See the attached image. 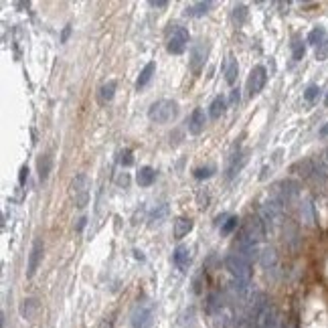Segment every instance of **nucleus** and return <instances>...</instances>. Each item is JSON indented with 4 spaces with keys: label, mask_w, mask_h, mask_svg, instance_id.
I'll list each match as a JSON object with an SVG mask.
<instances>
[{
    "label": "nucleus",
    "mask_w": 328,
    "mask_h": 328,
    "mask_svg": "<svg viewBox=\"0 0 328 328\" xmlns=\"http://www.w3.org/2000/svg\"><path fill=\"white\" fill-rule=\"evenodd\" d=\"M237 73H239V65H237V61L233 57H229L227 67H225V81H227L229 85H233L235 79H237Z\"/></svg>",
    "instance_id": "4be33fe9"
},
{
    "label": "nucleus",
    "mask_w": 328,
    "mask_h": 328,
    "mask_svg": "<svg viewBox=\"0 0 328 328\" xmlns=\"http://www.w3.org/2000/svg\"><path fill=\"white\" fill-rule=\"evenodd\" d=\"M116 87H118V83L114 81V79H109V81H106L104 85L99 87V99H101V101H109V99H114V95H116Z\"/></svg>",
    "instance_id": "6ab92c4d"
},
{
    "label": "nucleus",
    "mask_w": 328,
    "mask_h": 328,
    "mask_svg": "<svg viewBox=\"0 0 328 328\" xmlns=\"http://www.w3.org/2000/svg\"><path fill=\"white\" fill-rule=\"evenodd\" d=\"M320 136H328V124H324V126L320 128Z\"/></svg>",
    "instance_id": "58836bf2"
},
{
    "label": "nucleus",
    "mask_w": 328,
    "mask_h": 328,
    "mask_svg": "<svg viewBox=\"0 0 328 328\" xmlns=\"http://www.w3.org/2000/svg\"><path fill=\"white\" fill-rule=\"evenodd\" d=\"M221 308H223L221 294H211L209 300H207V312H209V314H215V312H221Z\"/></svg>",
    "instance_id": "b1692460"
},
{
    "label": "nucleus",
    "mask_w": 328,
    "mask_h": 328,
    "mask_svg": "<svg viewBox=\"0 0 328 328\" xmlns=\"http://www.w3.org/2000/svg\"><path fill=\"white\" fill-rule=\"evenodd\" d=\"M215 172V166H205V168H197L195 171V178H209L211 174Z\"/></svg>",
    "instance_id": "cd10ccee"
},
{
    "label": "nucleus",
    "mask_w": 328,
    "mask_h": 328,
    "mask_svg": "<svg viewBox=\"0 0 328 328\" xmlns=\"http://www.w3.org/2000/svg\"><path fill=\"white\" fill-rule=\"evenodd\" d=\"M239 99H241L239 89H233V92H231V104H233V106H237V104H239Z\"/></svg>",
    "instance_id": "473e14b6"
},
{
    "label": "nucleus",
    "mask_w": 328,
    "mask_h": 328,
    "mask_svg": "<svg viewBox=\"0 0 328 328\" xmlns=\"http://www.w3.org/2000/svg\"><path fill=\"white\" fill-rule=\"evenodd\" d=\"M172 259H174V264H176V267L180 271H187L188 266H190V250H188V247H185V245H178L176 250H174Z\"/></svg>",
    "instance_id": "f8f14e48"
},
{
    "label": "nucleus",
    "mask_w": 328,
    "mask_h": 328,
    "mask_svg": "<svg viewBox=\"0 0 328 328\" xmlns=\"http://www.w3.org/2000/svg\"><path fill=\"white\" fill-rule=\"evenodd\" d=\"M154 71H156V63H148V65H146L144 69H142V73H140V77H138V81H136V87L142 89V87L152 79Z\"/></svg>",
    "instance_id": "412c9836"
},
{
    "label": "nucleus",
    "mask_w": 328,
    "mask_h": 328,
    "mask_svg": "<svg viewBox=\"0 0 328 328\" xmlns=\"http://www.w3.org/2000/svg\"><path fill=\"white\" fill-rule=\"evenodd\" d=\"M266 79H267L266 67L255 65L253 69H251V73H250V77H247V94H250L251 97L255 94H259L264 89V85H266Z\"/></svg>",
    "instance_id": "6e6552de"
},
{
    "label": "nucleus",
    "mask_w": 328,
    "mask_h": 328,
    "mask_svg": "<svg viewBox=\"0 0 328 328\" xmlns=\"http://www.w3.org/2000/svg\"><path fill=\"white\" fill-rule=\"evenodd\" d=\"M152 320H154V312L150 304H138L132 312V328H152Z\"/></svg>",
    "instance_id": "423d86ee"
},
{
    "label": "nucleus",
    "mask_w": 328,
    "mask_h": 328,
    "mask_svg": "<svg viewBox=\"0 0 328 328\" xmlns=\"http://www.w3.org/2000/svg\"><path fill=\"white\" fill-rule=\"evenodd\" d=\"M89 187H92V183H89L87 174H77V176L71 180V185H69V197H71L73 205H75L77 209H83L87 203H89Z\"/></svg>",
    "instance_id": "f257e3e1"
},
{
    "label": "nucleus",
    "mask_w": 328,
    "mask_h": 328,
    "mask_svg": "<svg viewBox=\"0 0 328 328\" xmlns=\"http://www.w3.org/2000/svg\"><path fill=\"white\" fill-rule=\"evenodd\" d=\"M259 262H262V266L266 269H274L276 264H278V255L274 250H264L262 253H259Z\"/></svg>",
    "instance_id": "aec40b11"
},
{
    "label": "nucleus",
    "mask_w": 328,
    "mask_h": 328,
    "mask_svg": "<svg viewBox=\"0 0 328 328\" xmlns=\"http://www.w3.org/2000/svg\"><path fill=\"white\" fill-rule=\"evenodd\" d=\"M85 217H81V219H79V223H77V229H83V225H85Z\"/></svg>",
    "instance_id": "ea45409f"
},
{
    "label": "nucleus",
    "mask_w": 328,
    "mask_h": 328,
    "mask_svg": "<svg viewBox=\"0 0 328 328\" xmlns=\"http://www.w3.org/2000/svg\"><path fill=\"white\" fill-rule=\"evenodd\" d=\"M69 35H71V27H65V29H63V35H61V43H67Z\"/></svg>",
    "instance_id": "c9c22d12"
},
{
    "label": "nucleus",
    "mask_w": 328,
    "mask_h": 328,
    "mask_svg": "<svg viewBox=\"0 0 328 328\" xmlns=\"http://www.w3.org/2000/svg\"><path fill=\"white\" fill-rule=\"evenodd\" d=\"M318 95H320V87H318V85H310V87L306 89V94H304L306 101H314Z\"/></svg>",
    "instance_id": "c85d7f7f"
},
{
    "label": "nucleus",
    "mask_w": 328,
    "mask_h": 328,
    "mask_svg": "<svg viewBox=\"0 0 328 328\" xmlns=\"http://www.w3.org/2000/svg\"><path fill=\"white\" fill-rule=\"evenodd\" d=\"M225 267H227V271L233 276V280L250 281V278H251V266L239 253H231L227 259H225Z\"/></svg>",
    "instance_id": "7ed1b4c3"
},
{
    "label": "nucleus",
    "mask_w": 328,
    "mask_h": 328,
    "mask_svg": "<svg viewBox=\"0 0 328 328\" xmlns=\"http://www.w3.org/2000/svg\"><path fill=\"white\" fill-rule=\"evenodd\" d=\"M225 109H227V101H225L223 95H217L209 106V118L211 120H219L225 114Z\"/></svg>",
    "instance_id": "4468645a"
},
{
    "label": "nucleus",
    "mask_w": 328,
    "mask_h": 328,
    "mask_svg": "<svg viewBox=\"0 0 328 328\" xmlns=\"http://www.w3.org/2000/svg\"><path fill=\"white\" fill-rule=\"evenodd\" d=\"M37 312H39V300H35V298H27L25 302H22V306H20V314L25 316V318L32 320V318L37 316Z\"/></svg>",
    "instance_id": "f3484780"
},
{
    "label": "nucleus",
    "mask_w": 328,
    "mask_h": 328,
    "mask_svg": "<svg viewBox=\"0 0 328 328\" xmlns=\"http://www.w3.org/2000/svg\"><path fill=\"white\" fill-rule=\"evenodd\" d=\"M27 176H29V168H27V166H22V168H20V176H18V180H20V185H25V180H27Z\"/></svg>",
    "instance_id": "72a5a7b5"
},
{
    "label": "nucleus",
    "mask_w": 328,
    "mask_h": 328,
    "mask_svg": "<svg viewBox=\"0 0 328 328\" xmlns=\"http://www.w3.org/2000/svg\"><path fill=\"white\" fill-rule=\"evenodd\" d=\"M187 45H188V31L185 27H174L171 37H168V43H166L168 53H172V55L185 53Z\"/></svg>",
    "instance_id": "39448f33"
},
{
    "label": "nucleus",
    "mask_w": 328,
    "mask_h": 328,
    "mask_svg": "<svg viewBox=\"0 0 328 328\" xmlns=\"http://www.w3.org/2000/svg\"><path fill=\"white\" fill-rule=\"evenodd\" d=\"M193 229V221L187 217H178L174 219V237L176 239H183L185 235H188V231Z\"/></svg>",
    "instance_id": "2eb2a0df"
},
{
    "label": "nucleus",
    "mask_w": 328,
    "mask_h": 328,
    "mask_svg": "<svg viewBox=\"0 0 328 328\" xmlns=\"http://www.w3.org/2000/svg\"><path fill=\"white\" fill-rule=\"evenodd\" d=\"M178 114V106L176 101L172 99H160V101H154L148 109V118L156 124H166L171 122L174 116Z\"/></svg>",
    "instance_id": "f03ea898"
},
{
    "label": "nucleus",
    "mask_w": 328,
    "mask_h": 328,
    "mask_svg": "<svg viewBox=\"0 0 328 328\" xmlns=\"http://www.w3.org/2000/svg\"><path fill=\"white\" fill-rule=\"evenodd\" d=\"M120 162H122L124 166H132V164H134L132 152H130V150H124V152H122V158H120Z\"/></svg>",
    "instance_id": "7c9ffc66"
},
{
    "label": "nucleus",
    "mask_w": 328,
    "mask_h": 328,
    "mask_svg": "<svg viewBox=\"0 0 328 328\" xmlns=\"http://www.w3.org/2000/svg\"><path fill=\"white\" fill-rule=\"evenodd\" d=\"M51 168H53V156H51V154H43V156L39 158V162H37L39 178H41V180H47Z\"/></svg>",
    "instance_id": "dca6fc26"
},
{
    "label": "nucleus",
    "mask_w": 328,
    "mask_h": 328,
    "mask_svg": "<svg viewBox=\"0 0 328 328\" xmlns=\"http://www.w3.org/2000/svg\"><path fill=\"white\" fill-rule=\"evenodd\" d=\"M130 183V178H128V174H124V176H120V185H124V187H126Z\"/></svg>",
    "instance_id": "e433bc0d"
},
{
    "label": "nucleus",
    "mask_w": 328,
    "mask_h": 328,
    "mask_svg": "<svg viewBox=\"0 0 328 328\" xmlns=\"http://www.w3.org/2000/svg\"><path fill=\"white\" fill-rule=\"evenodd\" d=\"M154 178H156V172L150 166H142L138 171V174H136V180H138L140 187H150L154 183Z\"/></svg>",
    "instance_id": "a211bd4d"
},
{
    "label": "nucleus",
    "mask_w": 328,
    "mask_h": 328,
    "mask_svg": "<svg viewBox=\"0 0 328 328\" xmlns=\"http://www.w3.org/2000/svg\"><path fill=\"white\" fill-rule=\"evenodd\" d=\"M324 29L322 27H316V29H312L310 31V35H308V43L310 45H322L324 43Z\"/></svg>",
    "instance_id": "a878e982"
},
{
    "label": "nucleus",
    "mask_w": 328,
    "mask_h": 328,
    "mask_svg": "<svg viewBox=\"0 0 328 328\" xmlns=\"http://www.w3.org/2000/svg\"><path fill=\"white\" fill-rule=\"evenodd\" d=\"M245 18H247V6L237 4V6L233 8V20L237 22V25H243Z\"/></svg>",
    "instance_id": "bb28decb"
},
{
    "label": "nucleus",
    "mask_w": 328,
    "mask_h": 328,
    "mask_svg": "<svg viewBox=\"0 0 328 328\" xmlns=\"http://www.w3.org/2000/svg\"><path fill=\"white\" fill-rule=\"evenodd\" d=\"M150 6H154V8H166L168 2H164V0H152Z\"/></svg>",
    "instance_id": "f704fd0d"
},
{
    "label": "nucleus",
    "mask_w": 328,
    "mask_h": 328,
    "mask_svg": "<svg viewBox=\"0 0 328 328\" xmlns=\"http://www.w3.org/2000/svg\"><path fill=\"white\" fill-rule=\"evenodd\" d=\"M326 106H328V97H326Z\"/></svg>",
    "instance_id": "a19ab883"
},
{
    "label": "nucleus",
    "mask_w": 328,
    "mask_h": 328,
    "mask_svg": "<svg viewBox=\"0 0 328 328\" xmlns=\"http://www.w3.org/2000/svg\"><path fill=\"white\" fill-rule=\"evenodd\" d=\"M97 328H111V322L109 320H101V324Z\"/></svg>",
    "instance_id": "4c0bfd02"
},
{
    "label": "nucleus",
    "mask_w": 328,
    "mask_h": 328,
    "mask_svg": "<svg viewBox=\"0 0 328 328\" xmlns=\"http://www.w3.org/2000/svg\"><path fill=\"white\" fill-rule=\"evenodd\" d=\"M207 55H209V45L205 41L197 43L193 47V53H190V71H201V67L205 65L207 61Z\"/></svg>",
    "instance_id": "9d476101"
},
{
    "label": "nucleus",
    "mask_w": 328,
    "mask_h": 328,
    "mask_svg": "<svg viewBox=\"0 0 328 328\" xmlns=\"http://www.w3.org/2000/svg\"><path fill=\"white\" fill-rule=\"evenodd\" d=\"M245 162H247V154H245V152L233 154L231 160H229V166H227V178H233V176L245 166Z\"/></svg>",
    "instance_id": "ddd939ff"
},
{
    "label": "nucleus",
    "mask_w": 328,
    "mask_h": 328,
    "mask_svg": "<svg viewBox=\"0 0 328 328\" xmlns=\"http://www.w3.org/2000/svg\"><path fill=\"white\" fill-rule=\"evenodd\" d=\"M43 251H45V245H43V239L37 237L35 241H32V247H31V255H29V267H27V276L32 278L37 274V267L43 259Z\"/></svg>",
    "instance_id": "1a4fd4ad"
},
{
    "label": "nucleus",
    "mask_w": 328,
    "mask_h": 328,
    "mask_svg": "<svg viewBox=\"0 0 328 328\" xmlns=\"http://www.w3.org/2000/svg\"><path fill=\"white\" fill-rule=\"evenodd\" d=\"M188 132L190 134H201L203 128H205V124H207V116H205V111H203L201 108H197L193 114H190L188 118Z\"/></svg>",
    "instance_id": "9b49d317"
},
{
    "label": "nucleus",
    "mask_w": 328,
    "mask_h": 328,
    "mask_svg": "<svg viewBox=\"0 0 328 328\" xmlns=\"http://www.w3.org/2000/svg\"><path fill=\"white\" fill-rule=\"evenodd\" d=\"M284 205L281 203H278V201H274V199H269L267 203H264L262 205V221L267 225V227H274V225H278L280 221H281V209Z\"/></svg>",
    "instance_id": "0eeeda50"
},
{
    "label": "nucleus",
    "mask_w": 328,
    "mask_h": 328,
    "mask_svg": "<svg viewBox=\"0 0 328 328\" xmlns=\"http://www.w3.org/2000/svg\"><path fill=\"white\" fill-rule=\"evenodd\" d=\"M239 235L251 239L253 243H259L266 237V223L262 221V217H250L243 223V229H241Z\"/></svg>",
    "instance_id": "20e7f679"
},
{
    "label": "nucleus",
    "mask_w": 328,
    "mask_h": 328,
    "mask_svg": "<svg viewBox=\"0 0 328 328\" xmlns=\"http://www.w3.org/2000/svg\"><path fill=\"white\" fill-rule=\"evenodd\" d=\"M237 221H239L237 217H229V219H227V223L223 225V229H221V231H223V233H231V231L237 227Z\"/></svg>",
    "instance_id": "c756f323"
},
{
    "label": "nucleus",
    "mask_w": 328,
    "mask_h": 328,
    "mask_svg": "<svg viewBox=\"0 0 328 328\" xmlns=\"http://www.w3.org/2000/svg\"><path fill=\"white\" fill-rule=\"evenodd\" d=\"M209 8H211V2H195V4H188L187 6V15H190V16H203V15L209 13Z\"/></svg>",
    "instance_id": "5701e85b"
},
{
    "label": "nucleus",
    "mask_w": 328,
    "mask_h": 328,
    "mask_svg": "<svg viewBox=\"0 0 328 328\" xmlns=\"http://www.w3.org/2000/svg\"><path fill=\"white\" fill-rule=\"evenodd\" d=\"M304 51H306V49H304V45H302V43H296V45H294V59L300 61V59L304 57Z\"/></svg>",
    "instance_id": "2f4dec72"
},
{
    "label": "nucleus",
    "mask_w": 328,
    "mask_h": 328,
    "mask_svg": "<svg viewBox=\"0 0 328 328\" xmlns=\"http://www.w3.org/2000/svg\"><path fill=\"white\" fill-rule=\"evenodd\" d=\"M166 215H168V207H166V205H158V207L152 211V215H150V225H160V223L164 221Z\"/></svg>",
    "instance_id": "393cba45"
}]
</instances>
